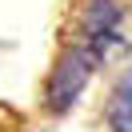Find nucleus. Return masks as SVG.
<instances>
[{"label":"nucleus","mask_w":132,"mask_h":132,"mask_svg":"<svg viewBox=\"0 0 132 132\" xmlns=\"http://www.w3.org/2000/svg\"><path fill=\"white\" fill-rule=\"evenodd\" d=\"M120 8L112 0H84L80 16H76V32L68 48L60 52L56 68L48 80V108L52 112H68L76 96L84 92L88 76L108 60V52L120 44Z\"/></svg>","instance_id":"nucleus-1"},{"label":"nucleus","mask_w":132,"mask_h":132,"mask_svg":"<svg viewBox=\"0 0 132 132\" xmlns=\"http://www.w3.org/2000/svg\"><path fill=\"white\" fill-rule=\"evenodd\" d=\"M108 124L112 132H132V72L116 84L112 100H108Z\"/></svg>","instance_id":"nucleus-2"}]
</instances>
